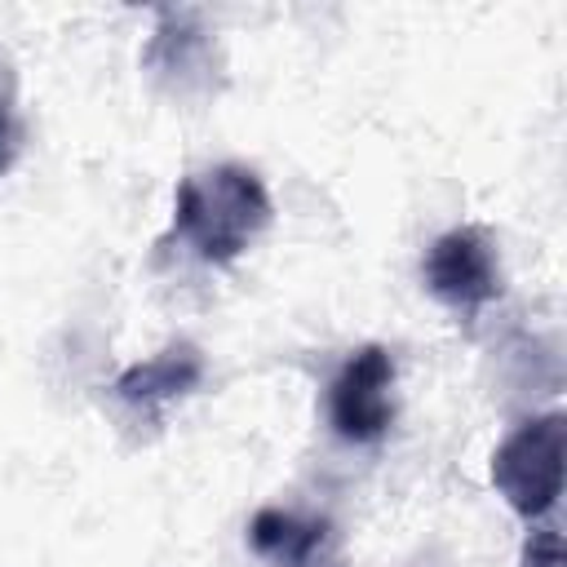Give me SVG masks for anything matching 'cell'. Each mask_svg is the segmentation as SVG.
I'll list each match as a JSON object with an SVG mask.
<instances>
[{
    "label": "cell",
    "instance_id": "obj_3",
    "mask_svg": "<svg viewBox=\"0 0 567 567\" xmlns=\"http://www.w3.org/2000/svg\"><path fill=\"white\" fill-rule=\"evenodd\" d=\"M394 421V359L381 346L354 350L328 385V425L346 443H377Z\"/></svg>",
    "mask_w": 567,
    "mask_h": 567
},
{
    "label": "cell",
    "instance_id": "obj_2",
    "mask_svg": "<svg viewBox=\"0 0 567 567\" xmlns=\"http://www.w3.org/2000/svg\"><path fill=\"white\" fill-rule=\"evenodd\" d=\"M563 447L567 430L558 412L523 421L496 452H492V483L505 505L523 518H545L563 496Z\"/></svg>",
    "mask_w": 567,
    "mask_h": 567
},
{
    "label": "cell",
    "instance_id": "obj_7",
    "mask_svg": "<svg viewBox=\"0 0 567 567\" xmlns=\"http://www.w3.org/2000/svg\"><path fill=\"white\" fill-rule=\"evenodd\" d=\"M523 567H563V536L554 527L532 532V540L523 549Z\"/></svg>",
    "mask_w": 567,
    "mask_h": 567
},
{
    "label": "cell",
    "instance_id": "obj_6",
    "mask_svg": "<svg viewBox=\"0 0 567 567\" xmlns=\"http://www.w3.org/2000/svg\"><path fill=\"white\" fill-rule=\"evenodd\" d=\"M248 540L261 558L270 563H284V567H301L319 540H323V523L315 518H301V514H288V509H261L248 527Z\"/></svg>",
    "mask_w": 567,
    "mask_h": 567
},
{
    "label": "cell",
    "instance_id": "obj_5",
    "mask_svg": "<svg viewBox=\"0 0 567 567\" xmlns=\"http://www.w3.org/2000/svg\"><path fill=\"white\" fill-rule=\"evenodd\" d=\"M199 377H204V354H199L195 346L177 341V346L159 350L155 359L133 363V368L115 381V394H120L128 408H137V412H159L164 403L190 394V390L199 385Z\"/></svg>",
    "mask_w": 567,
    "mask_h": 567
},
{
    "label": "cell",
    "instance_id": "obj_1",
    "mask_svg": "<svg viewBox=\"0 0 567 567\" xmlns=\"http://www.w3.org/2000/svg\"><path fill=\"white\" fill-rule=\"evenodd\" d=\"M270 221V195L244 164H217L177 186L173 235L213 266L235 261Z\"/></svg>",
    "mask_w": 567,
    "mask_h": 567
},
{
    "label": "cell",
    "instance_id": "obj_4",
    "mask_svg": "<svg viewBox=\"0 0 567 567\" xmlns=\"http://www.w3.org/2000/svg\"><path fill=\"white\" fill-rule=\"evenodd\" d=\"M421 275H425V288L443 306H452L461 315L483 310L501 292V270H496L492 244L474 226H461V230L439 235L430 244L425 261H421Z\"/></svg>",
    "mask_w": 567,
    "mask_h": 567
},
{
    "label": "cell",
    "instance_id": "obj_8",
    "mask_svg": "<svg viewBox=\"0 0 567 567\" xmlns=\"http://www.w3.org/2000/svg\"><path fill=\"white\" fill-rule=\"evenodd\" d=\"M18 146H22V128H18V115H13L9 97H0V173L13 164Z\"/></svg>",
    "mask_w": 567,
    "mask_h": 567
}]
</instances>
